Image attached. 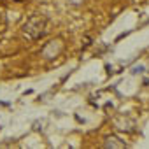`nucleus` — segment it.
Instances as JSON below:
<instances>
[{
  "label": "nucleus",
  "instance_id": "nucleus-2",
  "mask_svg": "<svg viewBox=\"0 0 149 149\" xmlns=\"http://www.w3.org/2000/svg\"><path fill=\"white\" fill-rule=\"evenodd\" d=\"M61 51H63V40L61 39H54V40L47 42L40 49V56L46 58V60H51V58H56Z\"/></svg>",
  "mask_w": 149,
  "mask_h": 149
},
{
  "label": "nucleus",
  "instance_id": "nucleus-4",
  "mask_svg": "<svg viewBox=\"0 0 149 149\" xmlns=\"http://www.w3.org/2000/svg\"><path fill=\"white\" fill-rule=\"evenodd\" d=\"M67 2H70L72 6H81V4H83V0H67Z\"/></svg>",
  "mask_w": 149,
  "mask_h": 149
},
{
  "label": "nucleus",
  "instance_id": "nucleus-1",
  "mask_svg": "<svg viewBox=\"0 0 149 149\" xmlns=\"http://www.w3.org/2000/svg\"><path fill=\"white\" fill-rule=\"evenodd\" d=\"M46 32H47V21L40 14L30 16L26 19V23L23 25V28H21L23 37L28 39V40H39V39H42L46 35Z\"/></svg>",
  "mask_w": 149,
  "mask_h": 149
},
{
  "label": "nucleus",
  "instance_id": "nucleus-3",
  "mask_svg": "<svg viewBox=\"0 0 149 149\" xmlns=\"http://www.w3.org/2000/svg\"><path fill=\"white\" fill-rule=\"evenodd\" d=\"M119 139L118 137H114V135H111V137H107L105 139V144H104V147H126V144L125 142H118Z\"/></svg>",
  "mask_w": 149,
  "mask_h": 149
}]
</instances>
